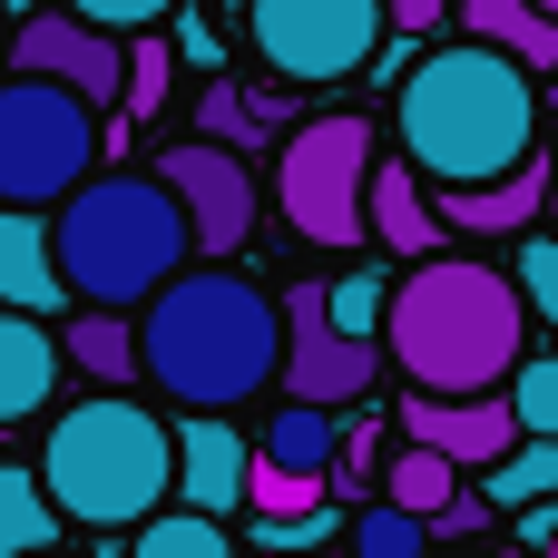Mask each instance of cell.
Masks as SVG:
<instances>
[{
  "label": "cell",
  "instance_id": "6da1fadb",
  "mask_svg": "<svg viewBox=\"0 0 558 558\" xmlns=\"http://www.w3.org/2000/svg\"><path fill=\"white\" fill-rule=\"evenodd\" d=\"M539 78L490 49V39H451V49H422L392 88V128H402V157L422 186H490L510 177L520 157H539Z\"/></svg>",
  "mask_w": 558,
  "mask_h": 558
},
{
  "label": "cell",
  "instance_id": "7a4b0ae2",
  "mask_svg": "<svg viewBox=\"0 0 558 558\" xmlns=\"http://www.w3.org/2000/svg\"><path fill=\"white\" fill-rule=\"evenodd\" d=\"M284 363V304L255 275H167L137 304V373L177 412H235Z\"/></svg>",
  "mask_w": 558,
  "mask_h": 558
},
{
  "label": "cell",
  "instance_id": "3957f363",
  "mask_svg": "<svg viewBox=\"0 0 558 558\" xmlns=\"http://www.w3.org/2000/svg\"><path fill=\"white\" fill-rule=\"evenodd\" d=\"M383 353L412 373V392H500L530 353V304L481 255H422L412 275H392Z\"/></svg>",
  "mask_w": 558,
  "mask_h": 558
},
{
  "label": "cell",
  "instance_id": "277c9868",
  "mask_svg": "<svg viewBox=\"0 0 558 558\" xmlns=\"http://www.w3.org/2000/svg\"><path fill=\"white\" fill-rule=\"evenodd\" d=\"M49 255H59V284L98 314H137L177 265H186V216L157 177L137 167H88L59 206H49Z\"/></svg>",
  "mask_w": 558,
  "mask_h": 558
},
{
  "label": "cell",
  "instance_id": "5b68a950",
  "mask_svg": "<svg viewBox=\"0 0 558 558\" xmlns=\"http://www.w3.org/2000/svg\"><path fill=\"white\" fill-rule=\"evenodd\" d=\"M39 490L78 530H137L147 510L177 500V432L147 402H128V392H88V402H69L49 422Z\"/></svg>",
  "mask_w": 558,
  "mask_h": 558
},
{
  "label": "cell",
  "instance_id": "8992f818",
  "mask_svg": "<svg viewBox=\"0 0 558 558\" xmlns=\"http://www.w3.org/2000/svg\"><path fill=\"white\" fill-rule=\"evenodd\" d=\"M363 186H373V118H353V108L304 118L275 147V216L324 255L363 245Z\"/></svg>",
  "mask_w": 558,
  "mask_h": 558
},
{
  "label": "cell",
  "instance_id": "52a82bcc",
  "mask_svg": "<svg viewBox=\"0 0 558 558\" xmlns=\"http://www.w3.org/2000/svg\"><path fill=\"white\" fill-rule=\"evenodd\" d=\"M88 167H98V108L59 78L10 69L0 78V206L49 216Z\"/></svg>",
  "mask_w": 558,
  "mask_h": 558
},
{
  "label": "cell",
  "instance_id": "ba28073f",
  "mask_svg": "<svg viewBox=\"0 0 558 558\" xmlns=\"http://www.w3.org/2000/svg\"><path fill=\"white\" fill-rule=\"evenodd\" d=\"M392 39L383 0H245V49L284 88H343Z\"/></svg>",
  "mask_w": 558,
  "mask_h": 558
},
{
  "label": "cell",
  "instance_id": "9c48e42d",
  "mask_svg": "<svg viewBox=\"0 0 558 558\" xmlns=\"http://www.w3.org/2000/svg\"><path fill=\"white\" fill-rule=\"evenodd\" d=\"M157 186L177 196V216H186V245H196V255H235V245L255 235V216H265L255 167H245L235 147H216V137H177V147L157 157Z\"/></svg>",
  "mask_w": 558,
  "mask_h": 558
},
{
  "label": "cell",
  "instance_id": "30bf717a",
  "mask_svg": "<svg viewBox=\"0 0 558 558\" xmlns=\"http://www.w3.org/2000/svg\"><path fill=\"white\" fill-rule=\"evenodd\" d=\"M284 304V402H324V412H343V402H363L373 392V373H383V353L363 343V333H333V314H324V284H294V294H275Z\"/></svg>",
  "mask_w": 558,
  "mask_h": 558
},
{
  "label": "cell",
  "instance_id": "8fae6325",
  "mask_svg": "<svg viewBox=\"0 0 558 558\" xmlns=\"http://www.w3.org/2000/svg\"><path fill=\"white\" fill-rule=\"evenodd\" d=\"M10 69L59 78V88H78L98 118H118V98H128V29H98V20H78V10H29L20 39H10Z\"/></svg>",
  "mask_w": 558,
  "mask_h": 558
},
{
  "label": "cell",
  "instance_id": "7c38bea8",
  "mask_svg": "<svg viewBox=\"0 0 558 558\" xmlns=\"http://www.w3.org/2000/svg\"><path fill=\"white\" fill-rule=\"evenodd\" d=\"M402 441L441 451L451 471H490V461L520 441V422H510L500 392H412V402H402Z\"/></svg>",
  "mask_w": 558,
  "mask_h": 558
},
{
  "label": "cell",
  "instance_id": "4fadbf2b",
  "mask_svg": "<svg viewBox=\"0 0 558 558\" xmlns=\"http://www.w3.org/2000/svg\"><path fill=\"white\" fill-rule=\"evenodd\" d=\"M245 471H255V441L226 432L216 412H186V432H177V510H206V520L245 510Z\"/></svg>",
  "mask_w": 558,
  "mask_h": 558
},
{
  "label": "cell",
  "instance_id": "5bb4252c",
  "mask_svg": "<svg viewBox=\"0 0 558 558\" xmlns=\"http://www.w3.org/2000/svg\"><path fill=\"white\" fill-rule=\"evenodd\" d=\"M363 235H373L383 255H402V265H422V255L441 245V206L422 196L412 157H373V186H363Z\"/></svg>",
  "mask_w": 558,
  "mask_h": 558
},
{
  "label": "cell",
  "instance_id": "9a60e30c",
  "mask_svg": "<svg viewBox=\"0 0 558 558\" xmlns=\"http://www.w3.org/2000/svg\"><path fill=\"white\" fill-rule=\"evenodd\" d=\"M59 373H69L59 333H49L39 314H10V304H0V432H10V422H29V412H49Z\"/></svg>",
  "mask_w": 558,
  "mask_h": 558
},
{
  "label": "cell",
  "instance_id": "2e32d148",
  "mask_svg": "<svg viewBox=\"0 0 558 558\" xmlns=\"http://www.w3.org/2000/svg\"><path fill=\"white\" fill-rule=\"evenodd\" d=\"M0 304L10 314H39V324L69 304L59 255H49V216H29V206H0Z\"/></svg>",
  "mask_w": 558,
  "mask_h": 558
},
{
  "label": "cell",
  "instance_id": "e0dca14e",
  "mask_svg": "<svg viewBox=\"0 0 558 558\" xmlns=\"http://www.w3.org/2000/svg\"><path fill=\"white\" fill-rule=\"evenodd\" d=\"M539 206H549V157H520L490 186H441V226H471V235H530Z\"/></svg>",
  "mask_w": 558,
  "mask_h": 558
},
{
  "label": "cell",
  "instance_id": "ac0fdd59",
  "mask_svg": "<svg viewBox=\"0 0 558 558\" xmlns=\"http://www.w3.org/2000/svg\"><path fill=\"white\" fill-rule=\"evenodd\" d=\"M383 500L412 510L422 530H461V520H481V510L461 500V471H451L441 451H422V441H402V451L383 461Z\"/></svg>",
  "mask_w": 558,
  "mask_h": 558
},
{
  "label": "cell",
  "instance_id": "d6986e66",
  "mask_svg": "<svg viewBox=\"0 0 558 558\" xmlns=\"http://www.w3.org/2000/svg\"><path fill=\"white\" fill-rule=\"evenodd\" d=\"M255 461H265V471H294V481H333V461H343V412H324V402H284V412L265 422Z\"/></svg>",
  "mask_w": 558,
  "mask_h": 558
},
{
  "label": "cell",
  "instance_id": "ffe728a7",
  "mask_svg": "<svg viewBox=\"0 0 558 558\" xmlns=\"http://www.w3.org/2000/svg\"><path fill=\"white\" fill-rule=\"evenodd\" d=\"M461 29L490 39V49H510L530 78H549V69H558V20H549V10H530V0H461Z\"/></svg>",
  "mask_w": 558,
  "mask_h": 558
},
{
  "label": "cell",
  "instance_id": "44dd1931",
  "mask_svg": "<svg viewBox=\"0 0 558 558\" xmlns=\"http://www.w3.org/2000/svg\"><path fill=\"white\" fill-rule=\"evenodd\" d=\"M59 353H69L98 392H118V383L137 373V314H98V304H78V324L59 333Z\"/></svg>",
  "mask_w": 558,
  "mask_h": 558
},
{
  "label": "cell",
  "instance_id": "7402d4cb",
  "mask_svg": "<svg viewBox=\"0 0 558 558\" xmlns=\"http://www.w3.org/2000/svg\"><path fill=\"white\" fill-rule=\"evenodd\" d=\"M59 510H49V490H39V471L29 461H0V558H39L59 549Z\"/></svg>",
  "mask_w": 558,
  "mask_h": 558
},
{
  "label": "cell",
  "instance_id": "603a6c76",
  "mask_svg": "<svg viewBox=\"0 0 558 558\" xmlns=\"http://www.w3.org/2000/svg\"><path fill=\"white\" fill-rule=\"evenodd\" d=\"M275 98L265 88H235V78H206V98H196V137H216V147H235V157H255L265 137H275Z\"/></svg>",
  "mask_w": 558,
  "mask_h": 558
},
{
  "label": "cell",
  "instance_id": "cb8c5ba5",
  "mask_svg": "<svg viewBox=\"0 0 558 558\" xmlns=\"http://www.w3.org/2000/svg\"><path fill=\"white\" fill-rule=\"evenodd\" d=\"M128 558H235V539L206 510H147L137 539H128Z\"/></svg>",
  "mask_w": 558,
  "mask_h": 558
},
{
  "label": "cell",
  "instance_id": "d4e9b609",
  "mask_svg": "<svg viewBox=\"0 0 558 558\" xmlns=\"http://www.w3.org/2000/svg\"><path fill=\"white\" fill-rule=\"evenodd\" d=\"M500 402H510L520 441H558V353H520L510 383H500Z\"/></svg>",
  "mask_w": 558,
  "mask_h": 558
},
{
  "label": "cell",
  "instance_id": "484cf974",
  "mask_svg": "<svg viewBox=\"0 0 558 558\" xmlns=\"http://www.w3.org/2000/svg\"><path fill=\"white\" fill-rule=\"evenodd\" d=\"M530 500H558V441H510L490 461V510H530Z\"/></svg>",
  "mask_w": 558,
  "mask_h": 558
},
{
  "label": "cell",
  "instance_id": "4316f807",
  "mask_svg": "<svg viewBox=\"0 0 558 558\" xmlns=\"http://www.w3.org/2000/svg\"><path fill=\"white\" fill-rule=\"evenodd\" d=\"M167 88H177L167 20H157V29H128V98H118V118H157V108H167Z\"/></svg>",
  "mask_w": 558,
  "mask_h": 558
},
{
  "label": "cell",
  "instance_id": "83f0119b",
  "mask_svg": "<svg viewBox=\"0 0 558 558\" xmlns=\"http://www.w3.org/2000/svg\"><path fill=\"white\" fill-rule=\"evenodd\" d=\"M383 304H392V275H363V265H343V275L324 284V314H333V333H363V343H383Z\"/></svg>",
  "mask_w": 558,
  "mask_h": 558
},
{
  "label": "cell",
  "instance_id": "f1b7e54d",
  "mask_svg": "<svg viewBox=\"0 0 558 558\" xmlns=\"http://www.w3.org/2000/svg\"><path fill=\"white\" fill-rule=\"evenodd\" d=\"M353 558H422V520L392 510V500L363 510V520H353Z\"/></svg>",
  "mask_w": 558,
  "mask_h": 558
},
{
  "label": "cell",
  "instance_id": "f546056e",
  "mask_svg": "<svg viewBox=\"0 0 558 558\" xmlns=\"http://www.w3.org/2000/svg\"><path fill=\"white\" fill-rule=\"evenodd\" d=\"M510 284H520V304H530V314H549V324H558V235H520Z\"/></svg>",
  "mask_w": 558,
  "mask_h": 558
},
{
  "label": "cell",
  "instance_id": "4dcf8cb0",
  "mask_svg": "<svg viewBox=\"0 0 558 558\" xmlns=\"http://www.w3.org/2000/svg\"><path fill=\"white\" fill-rule=\"evenodd\" d=\"M78 20H98V29H157L167 20V0H69Z\"/></svg>",
  "mask_w": 558,
  "mask_h": 558
},
{
  "label": "cell",
  "instance_id": "1f68e13d",
  "mask_svg": "<svg viewBox=\"0 0 558 558\" xmlns=\"http://www.w3.org/2000/svg\"><path fill=\"white\" fill-rule=\"evenodd\" d=\"M167 49H177V59H196V69H216V29H206L196 10H177V20H167Z\"/></svg>",
  "mask_w": 558,
  "mask_h": 558
},
{
  "label": "cell",
  "instance_id": "d6a6232c",
  "mask_svg": "<svg viewBox=\"0 0 558 558\" xmlns=\"http://www.w3.org/2000/svg\"><path fill=\"white\" fill-rule=\"evenodd\" d=\"M441 10H451V0H383V20H392V29H402V39H422V29H432V20H441Z\"/></svg>",
  "mask_w": 558,
  "mask_h": 558
},
{
  "label": "cell",
  "instance_id": "836d02e7",
  "mask_svg": "<svg viewBox=\"0 0 558 558\" xmlns=\"http://www.w3.org/2000/svg\"><path fill=\"white\" fill-rule=\"evenodd\" d=\"M520 530H530V549H549V530H558V500H530V510H520Z\"/></svg>",
  "mask_w": 558,
  "mask_h": 558
},
{
  "label": "cell",
  "instance_id": "e575fe53",
  "mask_svg": "<svg viewBox=\"0 0 558 558\" xmlns=\"http://www.w3.org/2000/svg\"><path fill=\"white\" fill-rule=\"evenodd\" d=\"M0 10H20V20H29V10H39V0H0Z\"/></svg>",
  "mask_w": 558,
  "mask_h": 558
},
{
  "label": "cell",
  "instance_id": "d590c367",
  "mask_svg": "<svg viewBox=\"0 0 558 558\" xmlns=\"http://www.w3.org/2000/svg\"><path fill=\"white\" fill-rule=\"evenodd\" d=\"M0 69H10V20H0Z\"/></svg>",
  "mask_w": 558,
  "mask_h": 558
},
{
  "label": "cell",
  "instance_id": "8d00e7d4",
  "mask_svg": "<svg viewBox=\"0 0 558 558\" xmlns=\"http://www.w3.org/2000/svg\"><path fill=\"white\" fill-rule=\"evenodd\" d=\"M530 10H549V20H558V0H530Z\"/></svg>",
  "mask_w": 558,
  "mask_h": 558
},
{
  "label": "cell",
  "instance_id": "74e56055",
  "mask_svg": "<svg viewBox=\"0 0 558 558\" xmlns=\"http://www.w3.org/2000/svg\"><path fill=\"white\" fill-rule=\"evenodd\" d=\"M539 558H558V530H549V549H539Z\"/></svg>",
  "mask_w": 558,
  "mask_h": 558
},
{
  "label": "cell",
  "instance_id": "f35d334b",
  "mask_svg": "<svg viewBox=\"0 0 558 558\" xmlns=\"http://www.w3.org/2000/svg\"><path fill=\"white\" fill-rule=\"evenodd\" d=\"M549 206H558V177H549Z\"/></svg>",
  "mask_w": 558,
  "mask_h": 558
},
{
  "label": "cell",
  "instance_id": "ab89813d",
  "mask_svg": "<svg viewBox=\"0 0 558 558\" xmlns=\"http://www.w3.org/2000/svg\"><path fill=\"white\" fill-rule=\"evenodd\" d=\"M39 558H59V549H39Z\"/></svg>",
  "mask_w": 558,
  "mask_h": 558
},
{
  "label": "cell",
  "instance_id": "60d3db41",
  "mask_svg": "<svg viewBox=\"0 0 558 558\" xmlns=\"http://www.w3.org/2000/svg\"><path fill=\"white\" fill-rule=\"evenodd\" d=\"M265 558H275V549H265Z\"/></svg>",
  "mask_w": 558,
  "mask_h": 558
}]
</instances>
